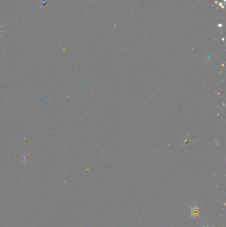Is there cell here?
I'll return each mask as SVG.
<instances>
[{"label": "cell", "instance_id": "obj_2", "mask_svg": "<svg viewBox=\"0 0 226 227\" xmlns=\"http://www.w3.org/2000/svg\"><path fill=\"white\" fill-rule=\"evenodd\" d=\"M202 226L203 227H216L215 225L214 224H212L211 226H210V225H208V224H202Z\"/></svg>", "mask_w": 226, "mask_h": 227}, {"label": "cell", "instance_id": "obj_1", "mask_svg": "<svg viewBox=\"0 0 226 227\" xmlns=\"http://www.w3.org/2000/svg\"><path fill=\"white\" fill-rule=\"evenodd\" d=\"M188 207L190 209V216L188 217V219L192 218V217H198L199 218L202 219V217L200 215V209L201 207H198V206H194V207H192L190 205H188Z\"/></svg>", "mask_w": 226, "mask_h": 227}, {"label": "cell", "instance_id": "obj_3", "mask_svg": "<svg viewBox=\"0 0 226 227\" xmlns=\"http://www.w3.org/2000/svg\"><path fill=\"white\" fill-rule=\"evenodd\" d=\"M1 27H0V35H1Z\"/></svg>", "mask_w": 226, "mask_h": 227}]
</instances>
